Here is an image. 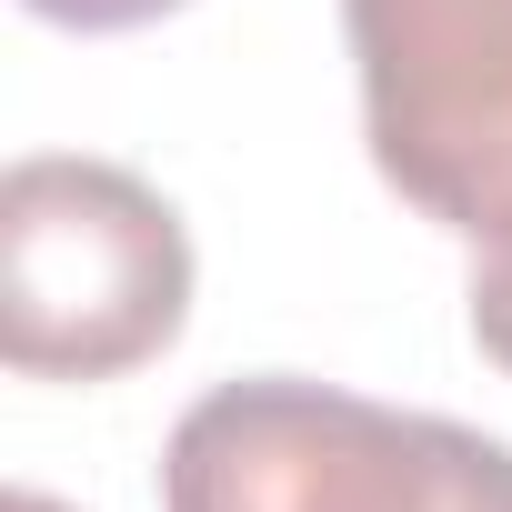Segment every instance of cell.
Returning a JSON list of instances; mask_svg holds the SVG:
<instances>
[{
    "label": "cell",
    "instance_id": "cell-1",
    "mask_svg": "<svg viewBox=\"0 0 512 512\" xmlns=\"http://www.w3.org/2000/svg\"><path fill=\"white\" fill-rule=\"evenodd\" d=\"M161 512H512V442L342 382L251 372L171 422Z\"/></svg>",
    "mask_w": 512,
    "mask_h": 512
},
{
    "label": "cell",
    "instance_id": "cell-2",
    "mask_svg": "<svg viewBox=\"0 0 512 512\" xmlns=\"http://www.w3.org/2000/svg\"><path fill=\"white\" fill-rule=\"evenodd\" d=\"M191 231L181 211L81 151H31L0 181V352L31 382H121L181 342Z\"/></svg>",
    "mask_w": 512,
    "mask_h": 512
},
{
    "label": "cell",
    "instance_id": "cell-3",
    "mask_svg": "<svg viewBox=\"0 0 512 512\" xmlns=\"http://www.w3.org/2000/svg\"><path fill=\"white\" fill-rule=\"evenodd\" d=\"M372 171L442 231H512V0H342Z\"/></svg>",
    "mask_w": 512,
    "mask_h": 512
},
{
    "label": "cell",
    "instance_id": "cell-4",
    "mask_svg": "<svg viewBox=\"0 0 512 512\" xmlns=\"http://www.w3.org/2000/svg\"><path fill=\"white\" fill-rule=\"evenodd\" d=\"M472 342L512 372V231L482 241V262H472Z\"/></svg>",
    "mask_w": 512,
    "mask_h": 512
},
{
    "label": "cell",
    "instance_id": "cell-5",
    "mask_svg": "<svg viewBox=\"0 0 512 512\" xmlns=\"http://www.w3.org/2000/svg\"><path fill=\"white\" fill-rule=\"evenodd\" d=\"M21 11H41V21H61V31H141V21L181 11V0H21Z\"/></svg>",
    "mask_w": 512,
    "mask_h": 512
},
{
    "label": "cell",
    "instance_id": "cell-6",
    "mask_svg": "<svg viewBox=\"0 0 512 512\" xmlns=\"http://www.w3.org/2000/svg\"><path fill=\"white\" fill-rule=\"evenodd\" d=\"M11 512H71V502H51V492H11Z\"/></svg>",
    "mask_w": 512,
    "mask_h": 512
}]
</instances>
